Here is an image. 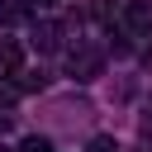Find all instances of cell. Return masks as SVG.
I'll return each instance as SVG.
<instances>
[{
  "mask_svg": "<svg viewBox=\"0 0 152 152\" xmlns=\"http://www.w3.org/2000/svg\"><path fill=\"white\" fill-rule=\"evenodd\" d=\"M100 48H90V43H76L71 48V76L76 81H90V76H100Z\"/></svg>",
  "mask_w": 152,
  "mask_h": 152,
  "instance_id": "1",
  "label": "cell"
},
{
  "mask_svg": "<svg viewBox=\"0 0 152 152\" xmlns=\"http://www.w3.org/2000/svg\"><path fill=\"white\" fill-rule=\"evenodd\" d=\"M124 28L133 38H147L152 33V0H128L124 5Z\"/></svg>",
  "mask_w": 152,
  "mask_h": 152,
  "instance_id": "2",
  "label": "cell"
},
{
  "mask_svg": "<svg viewBox=\"0 0 152 152\" xmlns=\"http://www.w3.org/2000/svg\"><path fill=\"white\" fill-rule=\"evenodd\" d=\"M33 48L38 52H57L62 48V24L57 19H38L33 24Z\"/></svg>",
  "mask_w": 152,
  "mask_h": 152,
  "instance_id": "3",
  "label": "cell"
},
{
  "mask_svg": "<svg viewBox=\"0 0 152 152\" xmlns=\"http://www.w3.org/2000/svg\"><path fill=\"white\" fill-rule=\"evenodd\" d=\"M24 66V48H19V38H0V76H14Z\"/></svg>",
  "mask_w": 152,
  "mask_h": 152,
  "instance_id": "4",
  "label": "cell"
},
{
  "mask_svg": "<svg viewBox=\"0 0 152 152\" xmlns=\"http://www.w3.org/2000/svg\"><path fill=\"white\" fill-rule=\"evenodd\" d=\"M24 14H28V5H24V0H5V5H0V24H19Z\"/></svg>",
  "mask_w": 152,
  "mask_h": 152,
  "instance_id": "5",
  "label": "cell"
},
{
  "mask_svg": "<svg viewBox=\"0 0 152 152\" xmlns=\"http://www.w3.org/2000/svg\"><path fill=\"white\" fill-rule=\"evenodd\" d=\"M19 152H52V142H48V138H38V133H28V138L19 142Z\"/></svg>",
  "mask_w": 152,
  "mask_h": 152,
  "instance_id": "6",
  "label": "cell"
},
{
  "mask_svg": "<svg viewBox=\"0 0 152 152\" xmlns=\"http://www.w3.org/2000/svg\"><path fill=\"white\" fill-rule=\"evenodd\" d=\"M90 152H119L114 138H90Z\"/></svg>",
  "mask_w": 152,
  "mask_h": 152,
  "instance_id": "7",
  "label": "cell"
},
{
  "mask_svg": "<svg viewBox=\"0 0 152 152\" xmlns=\"http://www.w3.org/2000/svg\"><path fill=\"white\" fill-rule=\"evenodd\" d=\"M33 5H57V0H33Z\"/></svg>",
  "mask_w": 152,
  "mask_h": 152,
  "instance_id": "8",
  "label": "cell"
},
{
  "mask_svg": "<svg viewBox=\"0 0 152 152\" xmlns=\"http://www.w3.org/2000/svg\"><path fill=\"white\" fill-rule=\"evenodd\" d=\"M0 152H14V147H0Z\"/></svg>",
  "mask_w": 152,
  "mask_h": 152,
  "instance_id": "9",
  "label": "cell"
}]
</instances>
